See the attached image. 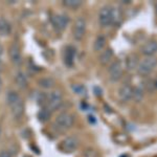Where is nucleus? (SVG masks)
<instances>
[{"label":"nucleus","instance_id":"nucleus-8","mask_svg":"<svg viewBox=\"0 0 157 157\" xmlns=\"http://www.w3.org/2000/svg\"><path fill=\"white\" fill-rule=\"evenodd\" d=\"M78 139L75 136H68L61 143V149L65 153H72L78 149Z\"/></svg>","mask_w":157,"mask_h":157},{"label":"nucleus","instance_id":"nucleus-22","mask_svg":"<svg viewBox=\"0 0 157 157\" xmlns=\"http://www.w3.org/2000/svg\"><path fill=\"white\" fill-rule=\"evenodd\" d=\"M83 2L81 0H64L63 4L67 7H71V9H77V7L82 6Z\"/></svg>","mask_w":157,"mask_h":157},{"label":"nucleus","instance_id":"nucleus-13","mask_svg":"<svg viewBox=\"0 0 157 157\" xmlns=\"http://www.w3.org/2000/svg\"><path fill=\"white\" fill-rule=\"evenodd\" d=\"M139 63V59L137 55L131 54L126 58V68H127L128 71H133V70L137 69Z\"/></svg>","mask_w":157,"mask_h":157},{"label":"nucleus","instance_id":"nucleus-25","mask_svg":"<svg viewBox=\"0 0 157 157\" xmlns=\"http://www.w3.org/2000/svg\"><path fill=\"white\" fill-rule=\"evenodd\" d=\"M84 157H98V152L92 148H88L84 151Z\"/></svg>","mask_w":157,"mask_h":157},{"label":"nucleus","instance_id":"nucleus-6","mask_svg":"<svg viewBox=\"0 0 157 157\" xmlns=\"http://www.w3.org/2000/svg\"><path fill=\"white\" fill-rule=\"evenodd\" d=\"M62 103H63L62 93L58 90L52 91V92L49 94L48 100H47V109H48L50 112H52V111H55L60 108V106L62 105Z\"/></svg>","mask_w":157,"mask_h":157},{"label":"nucleus","instance_id":"nucleus-20","mask_svg":"<svg viewBox=\"0 0 157 157\" xmlns=\"http://www.w3.org/2000/svg\"><path fill=\"white\" fill-rule=\"evenodd\" d=\"M146 90L150 93H154L156 90V81L153 78H149L145 83Z\"/></svg>","mask_w":157,"mask_h":157},{"label":"nucleus","instance_id":"nucleus-28","mask_svg":"<svg viewBox=\"0 0 157 157\" xmlns=\"http://www.w3.org/2000/svg\"><path fill=\"white\" fill-rule=\"evenodd\" d=\"M2 89V80H1V77H0V90Z\"/></svg>","mask_w":157,"mask_h":157},{"label":"nucleus","instance_id":"nucleus-14","mask_svg":"<svg viewBox=\"0 0 157 157\" xmlns=\"http://www.w3.org/2000/svg\"><path fill=\"white\" fill-rule=\"evenodd\" d=\"M113 58V50L111 48H107L104 52H101L100 57H98V62L102 65H107Z\"/></svg>","mask_w":157,"mask_h":157},{"label":"nucleus","instance_id":"nucleus-1","mask_svg":"<svg viewBox=\"0 0 157 157\" xmlns=\"http://www.w3.org/2000/svg\"><path fill=\"white\" fill-rule=\"evenodd\" d=\"M6 101L11 108L12 114L14 117L20 118L24 113V103L22 101L21 97L16 91H10L6 95Z\"/></svg>","mask_w":157,"mask_h":157},{"label":"nucleus","instance_id":"nucleus-19","mask_svg":"<svg viewBox=\"0 0 157 157\" xmlns=\"http://www.w3.org/2000/svg\"><path fill=\"white\" fill-rule=\"evenodd\" d=\"M106 38L103 36V35H100L94 41V44H93V48H94L95 52H101L106 45Z\"/></svg>","mask_w":157,"mask_h":157},{"label":"nucleus","instance_id":"nucleus-12","mask_svg":"<svg viewBox=\"0 0 157 157\" xmlns=\"http://www.w3.org/2000/svg\"><path fill=\"white\" fill-rule=\"evenodd\" d=\"M156 52H157V43L154 40L147 42L143 46V48H141L143 55H145L146 57L149 58H153V56L156 54Z\"/></svg>","mask_w":157,"mask_h":157},{"label":"nucleus","instance_id":"nucleus-18","mask_svg":"<svg viewBox=\"0 0 157 157\" xmlns=\"http://www.w3.org/2000/svg\"><path fill=\"white\" fill-rule=\"evenodd\" d=\"M73 60H75V48L72 47H67L65 50V55H64V61L68 66H71L73 64Z\"/></svg>","mask_w":157,"mask_h":157},{"label":"nucleus","instance_id":"nucleus-16","mask_svg":"<svg viewBox=\"0 0 157 157\" xmlns=\"http://www.w3.org/2000/svg\"><path fill=\"white\" fill-rule=\"evenodd\" d=\"M15 81H16V84L19 88L21 89H25L29 85V82H27V78L26 75H24L22 71H18L16 75V78H15Z\"/></svg>","mask_w":157,"mask_h":157},{"label":"nucleus","instance_id":"nucleus-26","mask_svg":"<svg viewBox=\"0 0 157 157\" xmlns=\"http://www.w3.org/2000/svg\"><path fill=\"white\" fill-rule=\"evenodd\" d=\"M0 157H11V154L6 151H1L0 152Z\"/></svg>","mask_w":157,"mask_h":157},{"label":"nucleus","instance_id":"nucleus-27","mask_svg":"<svg viewBox=\"0 0 157 157\" xmlns=\"http://www.w3.org/2000/svg\"><path fill=\"white\" fill-rule=\"evenodd\" d=\"M2 54H3V48L0 46V63H1V59H2Z\"/></svg>","mask_w":157,"mask_h":157},{"label":"nucleus","instance_id":"nucleus-17","mask_svg":"<svg viewBox=\"0 0 157 157\" xmlns=\"http://www.w3.org/2000/svg\"><path fill=\"white\" fill-rule=\"evenodd\" d=\"M38 84H39L40 87L43 88V89H50V88H52L55 86L56 82L52 78L45 77V78H42L41 80H39Z\"/></svg>","mask_w":157,"mask_h":157},{"label":"nucleus","instance_id":"nucleus-5","mask_svg":"<svg viewBox=\"0 0 157 157\" xmlns=\"http://www.w3.org/2000/svg\"><path fill=\"white\" fill-rule=\"evenodd\" d=\"M86 20L84 17H78V18L75 20V26H73L72 29V34H73V38H75L77 41H80L82 40L85 36L86 33Z\"/></svg>","mask_w":157,"mask_h":157},{"label":"nucleus","instance_id":"nucleus-24","mask_svg":"<svg viewBox=\"0 0 157 157\" xmlns=\"http://www.w3.org/2000/svg\"><path fill=\"white\" fill-rule=\"evenodd\" d=\"M49 116H50V111L48 109H42L41 111L39 112V114H38V117H39V121H46L49 120Z\"/></svg>","mask_w":157,"mask_h":157},{"label":"nucleus","instance_id":"nucleus-21","mask_svg":"<svg viewBox=\"0 0 157 157\" xmlns=\"http://www.w3.org/2000/svg\"><path fill=\"white\" fill-rule=\"evenodd\" d=\"M144 98V92L143 90L140 89L139 87L133 88V92H132V98H134L136 103H139Z\"/></svg>","mask_w":157,"mask_h":157},{"label":"nucleus","instance_id":"nucleus-7","mask_svg":"<svg viewBox=\"0 0 157 157\" xmlns=\"http://www.w3.org/2000/svg\"><path fill=\"white\" fill-rule=\"evenodd\" d=\"M109 78L112 82H117L123 77V65H121V61L116 60L112 64L110 65L108 69Z\"/></svg>","mask_w":157,"mask_h":157},{"label":"nucleus","instance_id":"nucleus-15","mask_svg":"<svg viewBox=\"0 0 157 157\" xmlns=\"http://www.w3.org/2000/svg\"><path fill=\"white\" fill-rule=\"evenodd\" d=\"M12 32V26L10 22L4 18H0V36H9Z\"/></svg>","mask_w":157,"mask_h":157},{"label":"nucleus","instance_id":"nucleus-23","mask_svg":"<svg viewBox=\"0 0 157 157\" xmlns=\"http://www.w3.org/2000/svg\"><path fill=\"white\" fill-rule=\"evenodd\" d=\"M71 89L77 93L78 95H85L87 90H86L85 86L83 85H80V84H75L71 86Z\"/></svg>","mask_w":157,"mask_h":157},{"label":"nucleus","instance_id":"nucleus-4","mask_svg":"<svg viewBox=\"0 0 157 157\" xmlns=\"http://www.w3.org/2000/svg\"><path fill=\"white\" fill-rule=\"evenodd\" d=\"M114 21V12L111 6H104L100 11L98 14V22H100L102 27L110 26Z\"/></svg>","mask_w":157,"mask_h":157},{"label":"nucleus","instance_id":"nucleus-3","mask_svg":"<svg viewBox=\"0 0 157 157\" xmlns=\"http://www.w3.org/2000/svg\"><path fill=\"white\" fill-rule=\"evenodd\" d=\"M155 68H156V60L154 58L147 57L141 61H139L137 71L140 75L147 77V75H150L155 70Z\"/></svg>","mask_w":157,"mask_h":157},{"label":"nucleus","instance_id":"nucleus-29","mask_svg":"<svg viewBox=\"0 0 157 157\" xmlns=\"http://www.w3.org/2000/svg\"><path fill=\"white\" fill-rule=\"evenodd\" d=\"M22 157H29V156H27V155H24V156H22Z\"/></svg>","mask_w":157,"mask_h":157},{"label":"nucleus","instance_id":"nucleus-11","mask_svg":"<svg viewBox=\"0 0 157 157\" xmlns=\"http://www.w3.org/2000/svg\"><path fill=\"white\" fill-rule=\"evenodd\" d=\"M132 92L133 88L130 85L125 84L123 85L118 90V97L121 102H129V101L132 98Z\"/></svg>","mask_w":157,"mask_h":157},{"label":"nucleus","instance_id":"nucleus-9","mask_svg":"<svg viewBox=\"0 0 157 157\" xmlns=\"http://www.w3.org/2000/svg\"><path fill=\"white\" fill-rule=\"evenodd\" d=\"M9 55L11 58L12 62L15 65H20L22 63V56H21V49H20L18 43L14 42L12 43V45L10 46L9 49Z\"/></svg>","mask_w":157,"mask_h":157},{"label":"nucleus","instance_id":"nucleus-2","mask_svg":"<svg viewBox=\"0 0 157 157\" xmlns=\"http://www.w3.org/2000/svg\"><path fill=\"white\" fill-rule=\"evenodd\" d=\"M73 121H75V116L69 112H61L59 115L56 117L55 125L58 130L65 131L72 127Z\"/></svg>","mask_w":157,"mask_h":157},{"label":"nucleus","instance_id":"nucleus-30","mask_svg":"<svg viewBox=\"0 0 157 157\" xmlns=\"http://www.w3.org/2000/svg\"><path fill=\"white\" fill-rule=\"evenodd\" d=\"M0 135H1V128H0Z\"/></svg>","mask_w":157,"mask_h":157},{"label":"nucleus","instance_id":"nucleus-10","mask_svg":"<svg viewBox=\"0 0 157 157\" xmlns=\"http://www.w3.org/2000/svg\"><path fill=\"white\" fill-rule=\"evenodd\" d=\"M52 22L57 30H63L66 29L69 23V18L64 14H58L52 18Z\"/></svg>","mask_w":157,"mask_h":157}]
</instances>
